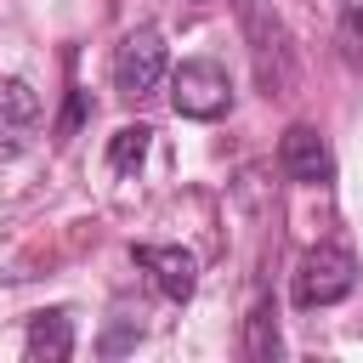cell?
Returning <instances> with one entry per match:
<instances>
[{
  "instance_id": "cell-8",
  "label": "cell",
  "mask_w": 363,
  "mask_h": 363,
  "mask_svg": "<svg viewBox=\"0 0 363 363\" xmlns=\"http://www.w3.org/2000/svg\"><path fill=\"white\" fill-rule=\"evenodd\" d=\"M23 352H28V363H68V357H74V323H68V312H40V318H28Z\"/></svg>"
},
{
  "instance_id": "cell-9",
  "label": "cell",
  "mask_w": 363,
  "mask_h": 363,
  "mask_svg": "<svg viewBox=\"0 0 363 363\" xmlns=\"http://www.w3.org/2000/svg\"><path fill=\"white\" fill-rule=\"evenodd\" d=\"M147 147H153V130H147V125H119V130L108 136V164H113V176H136L142 159H147Z\"/></svg>"
},
{
  "instance_id": "cell-5",
  "label": "cell",
  "mask_w": 363,
  "mask_h": 363,
  "mask_svg": "<svg viewBox=\"0 0 363 363\" xmlns=\"http://www.w3.org/2000/svg\"><path fill=\"white\" fill-rule=\"evenodd\" d=\"M278 170H284L289 182H301V187L335 182V153H329L323 130H318V125H289L284 142H278Z\"/></svg>"
},
{
  "instance_id": "cell-1",
  "label": "cell",
  "mask_w": 363,
  "mask_h": 363,
  "mask_svg": "<svg viewBox=\"0 0 363 363\" xmlns=\"http://www.w3.org/2000/svg\"><path fill=\"white\" fill-rule=\"evenodd\" d=\"M238 23H244V40H250V62H255L261 91L267 96H284L295 85V45H289L284 17L267 0H238Z\"/></svg>"
},
{
  "instance_id": "cell-7",
  "label": "cell",
  "mask_w": 363,
  "mask_h": 363,
  "mask_svg": "<svg viewBox=\"0 0 363 363\" xmlns=\"http://www.w3.org/2000/svg\"><path fill=\"white\" fill-rule=\"evenodd\" d=\"M130 255H136V267L153 272V284H159L164 301H176V306L193 301V289H199V261H193L182 244H136Z\"/></svg>"
},
{
  "instance_id": "cell-12",
  "label": "cell",
  "mask_w": 363,
  "mask_h": 363,
  "mask_svg": "<svg viewBox=\"0 0 363 363\" xmlns=\"http://www.w3.org/2000/svg\"><path fill=\"white\" fill-rule=\"evenodd\" d=\"M136 340H142V329H136V318H130V323H113V329L96 340V352H102V357H119V352H130Z\"/></svg>"
},
{
  "instance_id": "cell-10",
  "label": "cell",
  "mask_w": 363,
  "mask_h": 363,
  "mask_svg": "<svg viewBox=\"0 0 363 363\" xmlns=\"http://www.w3.org/2000/svg\"><path fill=\"white\" fill-rule=\"evenodd\" d=\"M244 352H250L255 363H272V357L284 352V340H278V312H272V301H261V306L250 312V323H244Z\"/></svg>"
},
{
  "instance_id": "cell-2",
  "label": "cell",
  "mask_w": 363,
  "mask_h": 363,
  "mask_svg": "<svg viewBox=\"0 0 363 363\" xmlns=\"http://www.w3.org/2000/svg\"><path fill=\"white\" fill-rule=\"evenodd\" d=\"M357 289V255L346 244H312L295 267V306H335Z\"/></svg>"
},
{
  "instance_id": "cell-4",
  "label": "cell",
  "mask_w": 363,
  "mask_h": 363,
  "mask_svg": "<svg viewBox=\"0 0 363 363\" xmlns=\"http://www.w3.org/2000/svg\"><path fill=\"white\" fill-rule=\"evenodd\" d=\"M170 74V57H164V40L159 28H130L119 45H113V91L119 96H147L159 79Z\"/></svg>"
},
{
  "instance_id": "cell-6",
  "label": "cell",
  "mask_w": 363,
  "mask_h": 363,
  "mask_svg": "<svg viewBox=\"0 0 363 363\" xmlns=\"http://www.w3.org/2000/svg\"><path fill=\"white\" fill-rule=\"evenodd\" d=\"M40 130V96L28 79H0V159H23Z\"/></svg>"
},
{
  "instance_id": "cell-11",
  "label": "cell",
  "mask_w": 363,
  "mask_h": 363,
  "mask_svg": "<svg viewBox=\"0 0 363 363\" xmlns=\"http://www.w3.org/2000/svg\"><path fill=\"white\" fill-rule=\"evenodd\" d=\"M335 40H340V57H346L352 68H363V0H340V28H335Z\"/></svg>"
},
{
  "instance_id": "cell-3",
  "label": "cell",
  "mask_w": 363,
  "mask_h": 363,
  "mask_svg": "<svg viewBox=\"0 0 363 363\" xmlns=\"http://www.w3.org/2000/svg\"><path fill=\"white\" fill-rule=\"evenodd\" d=\"M170 108L182 119H221L233 108V79L216 57H187L182 68H170Z\"/></svg>"
},
{
  "instance_id": "cell-13",
  "label": "cell",
  "mask_w": 363,
  "mask_h": 363,
  "mask_svg": "<svg viewBox=\"0 0 363 363\" xmlns=\"http://www.w3.org/2000/svg\"><path fill=\"white\" fill-rule=\"evenodd\" d=\"M85 119V91H68V108H62V125H57V136H74V125Z\"/></svg>"
}]
</instances>
